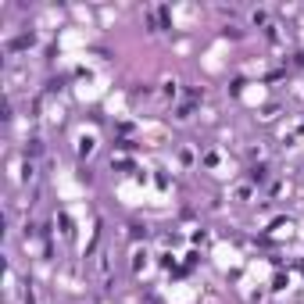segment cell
I'll use <instances>...</instances> for the list:
<instances>
[{"label": "cell", "instance_id": "obj_1", "mask_svg": "<svg viewBox=\"0 0 304 304\" xmlns=\"http://www.w3.org/2000/svg\"><path fill=\"white\" fill-rule=\"evenodd\" d=\"M265 175H269V168H265V165L251 168V179H254V183H265Z\"/></svg>", "mask_w": 304, "mask_h": 304}]
</instances>
